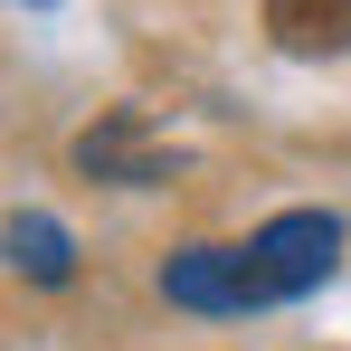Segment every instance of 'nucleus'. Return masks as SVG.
<instances>
[{"instance_id":"nucleus-1","label":"nucleus","mask_w":351,"mask_h":351,"mask_svg":"<svg viewBox=\"0 0 351 351\" xmlns=\"http://www.w3.org/2000/svg\"><path fill=\"white\" fill-rule=\"evenodd\" d=\"M332 256H342V219H332V209H276L266 228L247 237V266H256V294H266V304L313 294L332 276Z\"/></svg>"},{"instance_id":"nucleus-2","label":"nucleus","mask_w":351,"mask_h":351,"mask_svg":"<svg viewBox=\"0 0 351 351\" xmlns=\"http://www.w3.org/2000/svg\"><path fill=\"white\" fill-rule=\"evenodd\" d=\"M162 294H171L180 313H247V304H266L256 294V266H247V247H171L162 256Z\"/></svg>"},{"instance_id":"nucleus-3","label":"nucleus","mask_w":351,"mask_h":351,"mask_svg":"<svg viewBox=\"0 0 351 351\" xmlns=\"http://www.w3.org/2000/svg\"><path fill=\"white\" fill-rule=\"evenodd\" d=\"M76 171L123 180V190H152V180H171V162H162V143H152L143 105H114L105 123H86V133H76Z\"/></svg>"},{"instance_id":"nucleus-4","label":"nucleus","mask_w":351,"mask_h":351,"mask_svg":"<svg viewBox=\"0 0 351 351\" xmlns=\"http://www.w3.org/2000/svg\"><path fill=\"white\" fill-rule=\"evenodd\" d=\"M266 38L285 58H342L351 48V0H266Z\"/></svg>"},{"instance_id":"nucleus-5","label":"nucleus","mask_w":351,"mask_h":351,"mask_svg":"<svg viewBox=\"0 0 351 351\" xmlns=\"http://www.w3.org/2000/svg\"><path fill=\"white\" fill-rule=\"evenodd\" d=\"M0 256H10L19 276H38V285H66V276H76V237H66L48 209H19V219L0 228Z\"/></svg>"}]
</instances>
